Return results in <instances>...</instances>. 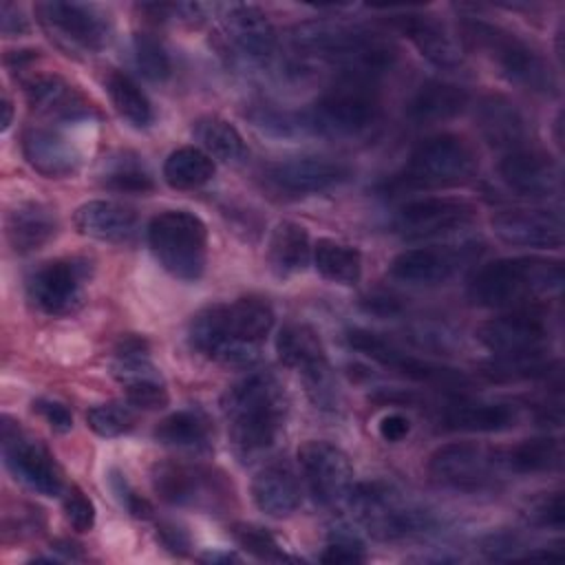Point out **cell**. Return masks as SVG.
Listing matches in <instances>:
<instances>
[{
  "label": "cell",
  "instance_id": "cell-9",
  "mask_svg": "<svg viewBox=\"0 0 565 565\" xmlns=\"http://www.w3.org/2000/svg\"><path fill=\"white\" fill-rule=\"evenodd\" d=\"M148 245L174 278L194 282L207 263V227L194 212L163 210L148 225Z\"/></svg>",
  "mask_w": 565,
  "mask_h": 565
},
{
  "label": "cell",
  "instance_id": "cell-29",
  "mask_svg": "<svg viewBox=\"0 0 565 565\" xmlns=\"http://www.w3.org/2000/svg\"><path fill=\"white\" fill-rule=\"evenodd\" d=\"M475 121L481 137L499 150L523 148L527 139V121L521 108L505 95H486L475 108Z\"/></svg>",
  "mask_w": 565,
  "mask_h": 565
},
{
  "label": "cell",
  "instance_id": "cell-48",
  "mask_svg": "<svg viewBox=\"0 0 565 565\" xmlns=\"http://www.w3.org/2000/svg\"><path fill=\"white\" fill-rule=\"evenodd\" d=\"M62 508H64V516H66L68 525L75 532L93 530V525H95V505L77 486H71L66 490Z\"/></svg>",
  "mask_w": 565,
  "mask_h": 565
},
{
  "label": "cell",
  "instance_id": "cell-30",
  "mask_svg": "<svg viewBox=\"0 0 565 565\" xmlns=\"http://www.w3.org/2000/svg\"><path fill=\"white\" fill-rule=\"evenodd\" d=\"M73 225L82 236L104 243H128L135 238L139 218L137 212L115 201H86L73 214Z\"/></svg>",
  "mask_w": 565,
  "mask_h": 565
},
{
  "label": "cell",
  "instance_id": "cell-17",
  "mask_svg": "<svg viewBox=\"0 0 565 565\" xmlns=\"http://www.w3.org/2000/svg\"><path fill=\"white\" fill-rule=\"evenodd\" d=\"M113 375L124 386L126 399L146 411L166 408L170 402L161 373L150 362V347L146 338L128 333L115 347Z\"/></svg>",
  "mask_w": 565,
  "mask_h": 565
},
{
  "label": "cell",
  "instance_id": "cell-1",
  "mask_svg": "<svg viewBox=\"0 0 565 565\" xmlns=\"http://www.w3.org/2000/svg\"><path fill=\"white\" fill-rule=\"evenodd\" d=\"M271 327V305L260 296H241L232 302H214L196 311L188 327V340L207 360L247 366L258 360L260 344Z\"/></svg>",
  "mask_w": 565,
  "mask_h": 565
},
{
  "label": "cell",
  "instance_id": "cell-7",
  "mask_svg": "<svg viewBox=\"0 0 565 565\" xmlns=\"http://www.w3.org/2000/svg\"><path fill=\"white\" fill-rule=\"evenodd\" d=\"M479 168L477 152L459 135L441 132L419 141L402 170L386 181V190H446L466 185Z\"/></svg>",
  "mask_w": 565,
  "mask_h": 565
},
{
  "label": "cell",
  "instance_id": "cell-10",
  "mask_svg": "<svg viewBox=\"0 0 565 565\" xmlns=\"http://www.w3.org/2000/svg\"><path fill=\"white\" fill-rule=\"evenodd\" d=\"M150 479L159 499L170 505L221 514L236 501L230 477L212 466L159 461L152 466Z\"/></svg>",
  "mask_w": 565,
  "mask_h": 565
},
{
  "label": "cell",
  "instance_id": "cell-49",
  "mask_svg": "<svg viewBox=\"0 0 565 565\" xmlns=\"http://www.w3.org/2000/svg\"><path fill=\"white\" fill-rule=\"evenodd\" d=\"M110 488L115 492V497L119 499V503L128 510V514H132L135 519H150L152 516V503L141 497L126 479V475H121L119 470H110Z\"/></svg>",
  "mask_w": 565,
  "mask_h": 565
},
{
  "label": "cell",
  "instance_id": "cell-4",
  "mask_svg": "<svg viewBox=\"0 0 565 565\" xmlns=\"http://www.w3.org/2000/svg\"><path fill=\"white\" fill-rule=\"evenodd\" d=\"M294 49L340 68V75L377 77L395 57V51L377 35L342 22H305L291 31Z\"/></svg>",
  "mask_w": 565,
  "mask_h": 565
},
{
  "label": "cell",
  "instance_id": "cell-35",
  "mask_svg": "<svg viewBox=\"0 0 565 565\" xmlns=\"http://www.w3.org/2000/svg\"><path fill=\"white\" fill-rule=\"evenodd\" d=\"M311 252L313 247L307 227L294 221H280L269 236L267 263L278 278H287L302 271L309 265Z\"/></svg>",
  "mask_w": 565,
  "mask_h": 565
},
{
  "label": "cell",
  "instance_id": "cell-12",
  "mask_svg": "<svg viewBox=\"0 0 565 565\" xmlns=\"http://www.w3.org/2000/svg\"><path fill=\"white\" fill-rule=\"evenodd\" d=\"M276 353L280 362L302 375L309 399L320 408H335L338 384L333 380L324 344L309 324L289 322L278 331Z\"/></svg>",
  "mask_w": 565,
  "mask_h": 565
},
{
  "label": "cell",
  "instance_id": "cell-39",
  "mask_svg": "<svg viewBox=\"0 0 565 565\" xmlns=\"http://www.w3.org/2000/svg\"><path fill=\"white\" fill-rule=\"evenodd\" d=\"M313 265L324 280L338 285H355L362 276L360 249L333 238H318L313 245Z\"/></svg>",
  "mask_w": 565,
  "mask_h": 565
},
{
  "label": "cell",
  "instance_id": "cell-26",
  "mask_svg": "<svg viewBox=\"0 0 565 565\" xmlns=\"http://www.w3.org/2000/svg\"><path fill=\"white\" fill-rule=\"evenodd\" d=\"M22 154L26 163L46 179H64L79 170L82 152L60 128L29 126L22 132Z\"/></svg>",
  "mask_w": 565,
  "mask_h": 565
},
{
  "label": "cell",
  "instance_id": "cell-47",
  "mask_svg": "<svg viewBox=\"0 0 565 565\" xmlns=\"http://www.w3.org/2000/svg\"><path fill=\"white\" fill-rule=\"evenodd\" d=\"M254 126L263 128L265 132L269 135H276V137H291V135H298V132H305V126H302V117L300 115H294V113H285V110H278L274 106H256L252 113H249Z\"/></svg>",
  "mask_w": 565,
  "mask_h": 565
},
{
  "label": "cell",
  "instance_id": "cell-6",
  "mask_svg": "<svg viewBox=\"0 0 565 565\" xmlns=\"http://www.w3.org/2000/svg\"><path fill=\"white\" fill-rule=\"evenodd\" d=\"M300 117L305 132L331 139L366 135L382 119L375 77L338 75L335 84L329 86Z\"/></svg>",
  "mask_w": 565,
  "mask_h": 565
},
{
  "label": "cell",
  "instance_id": "cell-24",
  "mask_svg": "<svg viewBox=\"0 0 565 565\" xmlns=\"http://www.w3.org/2000/svg\"><path fill=\"white\" fill-rule=\"evenodd\" d=\"M501 181L516 194L530 199H550L561 192L558 163L543 150H510L497 166Z\"/></svg>",
  "mask_w": 565,
  "mask_h": 565
},
{
  "label": "cell",
  "instance_id": "cell-15",
  "mask_svg": "<svg viewBox=\"0 0 565 565\" xmlns=\"http://www.w3.org/2000/svg\"><path fill=\"white\" fill-rule=\"evenodd\" d=\"M2 457L9 472L26 488L44 497L62 494L64 472L53 452L9 415L2 417Z\"/></svg>",
  "mask_w": 565,
  "mask_h": 565
},
{
  "label": "cell",
  "instance_id": "cell-45",
  "mask_svg": "<svg viewBox=\"0 0 565 565\" xmlns=\"http://www.w3.org/2000/svg\"><path fill=\"white\" fill-rule=\"evenodd\" d=\"M135 413L119 404V402H106V404H95L86 413V424L88 428L99 435V437H119L126 435L135 428Z\"/></svg>",
  "mask_w": 565,
  "mask_h": 565
},
{
  "label": "cell",
  "instance_id": "cell-42",
  "mask_svg": "<svg viewBox=\"0 0 565 565\" xmlns=\"http://www.w3.org/2000/svg\"><path fill=\"white\" fill-rule=\"evenodd\" d=\"M102 183L108 190L124 192V194H146L154 190L152 174L143 168L141 161L130 157L115 159L102 174Z\"/></svg>",
  "mask_w": 565,
  "mask_h": 565
},
{
  "label": "cell",
  "instance_id": "cell-18",
  "mask_svg": "<svg viewBox=\"0 0 565 565\" xmlns=\"http://www.w3.org/2000/svg\"><path fill=\"white\" fill-rule=\"evenodd\" d=\"M477 340L494 355L545 353L550 327L545 313L527 305L486 320L477 329Z\"/></svg>",
  "mask_w": 565,
  "mask_h": 565
},
{
  "label": "cell",
  "instance_id": "cell-41",
  "mask_svg": "<svg viewBox=\"0 0 565 565\" xmlns=\"http://www.w3.org/2000/svg\"><path fill=\"white\" fill-rule=\"evenodd\" d=\"M106 90L110 95V102L115 106V110L132 126L137 128H146L152 124V106L150 99L146 97V93L137 86V82L121 73V71H113L106 77Z\"/></svg>",
  "mask_w": 565,
  "mask_h": 565
},
{
  "label": "cell",
  "instance_id": "cell-21",
  "mask_svg": "<svg viewBox=\"0 0 565 565\" xmlns=\"http://www.w3.org/2000/svg\"><path fill=\"white\" fill-rule=\"evenodd\" d=\"M298 463L313 499L333 505L353 486V466L342 448L324 439H307L298 448Z\"/></svg>",
  "mask_w": 565,
  "mask_h": 565
},
{
  "label": "cell",
  "instance_id": "cell-3",
  "mask_svg": "<svg viewBox=\"0 0 565 565\" xmlns=\"http://www.w3.org/2000/svg\"><path fill=\"white\" fill-rule=\"evenodd\" d=\"M563 263L541 256L499 258L479 267L468 285V298L486 309L527 307L541 296L561 291Z\"/></svg>",
  "mask_w": 565,
  "mask_h": 565
},
{
  "label": "cell",
  "instance_id": "cell-51",
  "mask_svg": "<svg viewBox=\"0 0 565 565\" xmlns=\"http://www.w3.org/2000/svg\"><path fill=\"white\" fill-rule=\"evenodd\" d=\"M42 525H44V516L40 514V510L31 505H24V510H18V514L4 512V534L13 532L15 539L38 534Z\"/></svg>",
  "mask_w": 565,
  "mask_h": 565
},
{
  "label": "cell",
  "instance_id": "cell-8",
  "mask_svg": "<svg viewBox=\"0 0 565 565\" xmlns=\"http://www.w3.org/2000/svg\"><path fill=\"white\" fill-rule=\"evenodd\" d=\"M349 505L355 521L380 541H397L430 532L435 516L430 510L411 501L386 481H364L351 486Z\"/></svg>",
  "mask_w": 565,
  "mask_h": 565
},
{
  "label": "cell",
  "instance_id": "cell-44",
  "mask_svg": "<svg viewBox=\"0 0 565 565\" xmlns=\"http://www.w3.org/2000/svg\"><path fill=\"white\" fill-rule=\"evenodd\" d=\"M232 539L236 541L238 547H243L247 554L260 558V561H271V563H280L287 561V554L282 552L280 543L276 541V536L256 523H232L230 527Z\"/></svg>",
  "mask_w": 565,
  "mask_h": 565
},
{
  "label": "cell",
  "instance_id": "cell-31",
  "mask_svg": "<svg viewBox=\"0 0 565 565\" xmlns=\"http://www.w3.org/2000/svg\"><path fill=\"white\" fill-rule=\"evenodd\" d=\"M252 499L256 508L274 519L291 516L300 501V483L287 461H271L263 466L252 481Z\"/></svg>",
  "mask_w": 565,
  "mask_h": 565
},
{
  "label": "cell",
  "instance_id": "cell-16",
  "mask_svg": "<svg viewBox=\"0 0 565 565\" xmlns=\"http://www.w3.org/2000/svg\"><path fill=\"white\" fill-rule=\"evenodd\" d=\"M347 342L351 349L360 351L362 355L371 358L373 362H377L386 369H393L395 373H399L413 382L430 384V386H446V388H457V386L468 384V377L461 371L411 355L404 349H399L395 342H391L388 338L373 333L369 329H349Z\"/></svg>",
  "mask_w": 565,
  "mask_h": 565
},
{
  "label": "cell",
  "instance_id": "cell-50",
  "mask_svg": "<svg viewBox=\"0 0 565 565\" xmlns=\"http://www.w3.org/2000/svg\"><path fill=\"white\" fill-rule=\"evenodd\" d=\"M527 519L534 525L541 527H554L561 530L565 523V512H563V494L561 492H552L550 497L545 494L543 499H539L536 503H532Z\"/></svg>",
  "mask_w": 565,
  "mask_h": 565
},
{
  "label": "cell",
  "instance_id": "cell-46",
  "mask_svg": "<svg viewBox=\"0 0 565 565\" xmlns=\"http://www.w3.org/2000/svg\"><path fill=\"white\" fill-rule=\"evenodd\" d=\"M327 565H349V563H364L366 550L362 541L349 532L347 527H335L324 545V552L320 556Z\"/></svg>",
  "mask_w": 565,
  "mask_h": 565
},
{
  "label": "cell",
  "instance_id": "cell-55",
  "mask_svg": "<svg viewBox=\"0 0 565 565\" xmlns=\"http://www.w3.org/2000/svg\"><path fill=\"white\" fill-rule=\"evenodd\" d=\"M408 433H411V422L399 413H388L380 419V435L386 441H402Z\"/></svg>",
  "mask_w": 565,
  "mask_h": 565
},
{
  "label": "cell",
  "instance_id": "cell-38",
  "mask_svg": "<svg viewBox=\"0 0 565 565\" xmlns=\"http://www.w3.org/2000/svg\"><path fill=\"white\" fill-rule=\"evenodd\" d=\"M210 437H212V424L196 408H183V411L170 413L154 426V439L174 448L203 450L210 446Z\"/></svg>",
  "mask_w": 565,
  "mask_h": 565
},
{
  "label": "cell",
  "instance_id": "cell-52",
  "mask_svg": "<svg viewBox=\"0 0 565 565\" xmlns=\"http://www.w3.org/2000/svg\"><path fill=\"white\" fill-rule=\"evenodd\" d=\"M33 411L55 433H68L73 428V415L62 402H55V399H49V397H38V399H33Z\"/></svg>",
  "mask_w": 565,
  "mask_h": 565
},
{
  "label": "cell",
  "instance_id": "cell-11",
  "mask_svg": "<svg viewBox=\"0 0 565 565\" xmlns=\"http://www.w3.org/2000/svg\"><path fill=\"white\" fill-rule=\"evenodd\" d=\"M426 468L435 483L470 494L497 490L508 475L501 448L472 441H455L435 448Z\"/></svg>",
  "mask_w": 565,
  "mask_h": 565
},
{
  "label": "cell",
  "instance_id": "cell-20",
  "mask_svg": "<svg viewBox=\"0 0 565 565\" xmlns=\"http://www.w3.org/2000/svg\"><path fill=\"white\" fill-rule=\"evenodd\" d=\"M263 179L282 196H309L349 181L351 168L327 157H294L265 166Z\"/></svg>",
  "mask_w": 565,
  "mask_h": 565
},
{
  "label": "cell",
  "instance_id": "cell-36",
  "mask_svg": "<svg viewBox=\"0 0 565 565\" xmlns=\"http://www.w3.org/2000/svg\"><path fill=\"white\" fill-rule=\"evenodd\" d=\"M501 459L512 475L554 472L563 463V444L556 437H532L501 448Z\"/></svg>",
  "mask_w": 565,
  "mask_h": 565
},
{
  "label": "cell",
  "instance_id": "cell-13",
  "mask_svg": "<svg viewBox=\"0 0 565 565\" xmlns=\"http://www.w3.org/2000/svg\"><path fill=\"white\" fill-rule=\"evenodd\" d=\"M93 265L82 256H62L42 263L26 278V298L44 316H68L86 296Z\"/></svg>",
  "mask_w": 565,
  "mask_h": 565
},
{
  "label": "cell",
  "instance_id": "cell-32",
  "mask_svg": "<svg viewBox=\"0 0 565 565\" xmlns=\"http://www.w3.org/2000/svg\"><path fill=\"white\" fill-rule=\"evenodd\" d=\"M55 212L40 201H24L9 210L4 218V236L15 254H33L57 234Z\"/></svg>",
  "mask_w": 565,
  "mask_h": 565
},
{
  "label": "cell",
  "instance_id": "cell-40",
  "mask_svg": "<svg viewBox=\"0 0 565 565\" xmlns=\"http://www.w3.org/2000/svg\"><path fill=\"white\" fill-rule=\"evenodd\" d=\"M214 161L207 152L194 146H183L170 152L163 163V179L174 190H194L214 177Z\"/></svg>",
  "mask_w": 565,
  "mask_h": 565
},
{
  "label": "cell",
  "instance_id": "cell-14",
  "mask_svg": "<svg viewBox=\"0 0 565 565\" xmlns=\"http://www.w3.org/2000/svg\"><path fill=\"white\" fill-rule=\"evenodd\" d=\"M35 15L64 51L97 53L113 38V22L104 9L84 2H38Z\"/></svg>",
  "mask_w": 565,
  "mask_h": 565
},
{
  "label": "cell",
  "instance_id": "cell-2",
  "mask_svg": "<svg viewBox=\"0 0 565 565\" xmlns=\"http://www.w3.org/2000/svg\"><path fill=\"white\" fill-rule=\"evenodd\" d=\"M230 439L238 457L254 459L280 437L287 419L285 386L269 371H254L234 382L221 397Z\"/></svg>",
  "mask_w": 565,
  "mask_h": 565
},
{
  "label": "cell",
  "instance_id": "cell-54",
  "mask_svg": "<svg viewBox=\"0 0 565 565\" xmlns=\"http://www.w3.org/2000/svg\"><path fill=\"white\" fill-rule=\"evenodd\" d=\"M0 29L4 38H18L29 33V18L24 15L22 7L4 0L0 4Z\"/></svg>",
  "mask_w": 565,
  "mask_h": 565
},
{
  "label": "cell",
  "instance_id": "cell-53",
  "mask_svg": "<svg viewBox=\"0 0 565 565\" xmlns=\"http://www.w3.org/2000/svg\"><path fill=\"white\" fill-rule=\"evenodd\" d=\"M157 536H159L161 545L174 556H185L192 547L188 530L174 521H161L157 525Z\"/></svg>",
  "mask_w": 565,
  "mask_h": 565
},
{
  "label": "cell",
  "instance_id": "cell-25",
  "mask_svg": "<svg viewBox=\"0 0 565 565\" xmlns=\"http://www.w3.org/2000/svg\"><path fill=\"white\" fill-rule=\"evenodd\" d=\"M22 86L29 106L57 124L84 121L90 119L95 113L93 104L75 86H71L64 77L55 73L26 75L22 79Z\"/></svg>",
  "mask_w": 565,
  "mask_h": 565
},
{
  "label": "cell",
  "instance_id": "cell-23",
  "mask_svg": "<svg viewBox=\"0 0 565 565\" xmlns=\"http://www.w3.org/2000/svg\"><path fill=\"white\" fill-rule=\"evenodd\" d=\"M492 230L499 241L512 247L558 249L563 245V218L543 207H512L492 216Z\"/></svg>",
  "mask_w": 565,
  "mask_h": 565
},
{
  "label": "cell",
  "instance_id": "cell-57",
  "mask_svg": "<svg viewBox=\"0 0 565 565\" xmlns=\"http://www.w3.org/2000/svg\"><path fill=\"white\" fill-rule=\"evenodd\" d=\"M203 561H207V563H216V561H236V556L234 554H207V556H203Z\"/></svg>",
  "mask_w": 565,
  "mask_h": 565
},
{
  "label": "cell",
  "instance_id": "cell-28",
  "mask_svg": "<svg viewBox=\"0 0 565 565\" xmlns=\"http://www.w3.org/2000/svg\"><path fill=\"white\" fill-rule=\"evenodd\" d=\"M221 24L227 40L249 60H267L276 49V29L267 13L256 4H221Z\"/></svg>",
  "mask_w": 565,
  "mask_h": 565
},
{
  "label": "cell",
  "instance_id": "cell-33",
  "mask_svg": "<svg viewBox=\"0 0 565 565\" xmlns=\"http://www.w3.org/2000/svg\"><path fill=\"white\" fill-rule=\"evenodd\" d=\"M519 422V406L508 402L459 399L444 408L439 424L444 430L459 433H499Z\"/></svg>",
  "mask_w": 565,
  "mask_h": 565
},
{
  "label": "cell",
  "instance_id": "cell-43",
  "mask_svg": "<svg viewBox=\"0 0 565 565\" xmlns=\"http://www.w3.org/2000/svg\"><path fill=\"white\" fill-rule=\"evenodd\" d=\"M135 62L141 75L150 82H166L172 73V62L166 46L152 33H135L132 38Z\"/></svg>",
  "mask_w": 565,
  "mask_h": 565
},
{
  "label": "cell",
  "instance_id": "cell-56",
  "mask_svg": "<svg viewBox=\"0 0 565 565\" xmlns=\"http://www.w3.org/2000/svg\"><path fill=\"white\" fill-rule=\"evenodd\" d=\"M0 108H2V121H0V128H2V130H7V128L11 126V121H13V104H11V99H9L7 95H2V104H0Z\"/></svg>",
  "mask_w": 565,
  "mask_h": 565
},
{
  "label": "cell",
  "instance_id": "cell-19",
  "mask_svg": "<svg viewBox=\"0 0 565 565\" xmlns=\"http://www.w3.org/2000/svg\"><path fill=\"white\" fill-rule=\"evenodd\" d=\"M477 218V207L466 199L424 196L408 201L395 216V230L408 238H433L468 227Z\"/></svg>",
  "mask_w": 565,
  "mask_h": 565
},
{
  "label": "cell",
  "instance_id": "cell-34",
  "mask_svg": "<svg viewBox=\"0 0 565 565\" xmlns=\"http://www.w3.org/2000/svg\"><path fill=\"white\" fill-rule=\"evenodd\" d=\"M468 102H470V95L463 86L430 79L415 90V95L406 104V115L411 121L419 126L439 124L463 113Z\"/></svg>",
  "mask_w": 565,
  "mask_h": 565
},
{
  "label": "cell",
  "instance_id": "cell-22",
  "mask_svg": "<svg viewBox=\"0 0 565 565\" xmlns=\"http://www.w3.org/2000/svg\"><path fill=\"white\" fill-rule=\"evenodd\" d=\"M475 258L472 245L461 247H413L399 252L391 265L388 274L406 285L435 287L448 282L466 263Z\"/></svg>",
  "mask_w": 565,
  "mask_h": 565
},
{
  "label": "cell",
  "instance_id": "cell-27",
  "mask_svg": "<svg viewBox=\"0 0 565 565\" xmlns=\"http://www.w3.org/2000/svg\"><path fill=\"white\" fill-rule=\"evenodd\" d=\"M391 26L397 29L404 38L413 42V46L437 68H459L463 62V53L459 42L450 35V31L435 18L417 11H404L388 18Z\"/></svg>",
  "mask_w": 565,
  "mask_h": 565
},
{
  "label": "cell",
  "instance_id": "cell-5",
  "mask_svg": "<svg viewBox=\"0 0 565 565\" xmlns=\"http://www.w3.org/2000/svg\"><path fill=\"white\" fill-rule=\"evenodd\" d=\"M459 40L486 55L508 82L539 95H556L558 82L552 66L516 33L481 18H463L459 22Z\"/></svg>",
  "mask_w": 565,
  "mask_h": 565
},
{
  "label": "cell",
  "instance_id": "cell-37",
  "mask_svg": "<svg viewBox=\"0 0 565 565\" xmlns=\"http://www.w3.org/2000/svg\"><path fill=\"white\" fill-rule=\"evenodd\" d=\"M194 139L201 143L203 152L210 157L225 161V163H238L247 157V146L243 135L236 130L234 124L218 115H203L192 124Z\"/></svg>",
  "mask_w": 565,
  "mask_h": 565
}]
</instances>
